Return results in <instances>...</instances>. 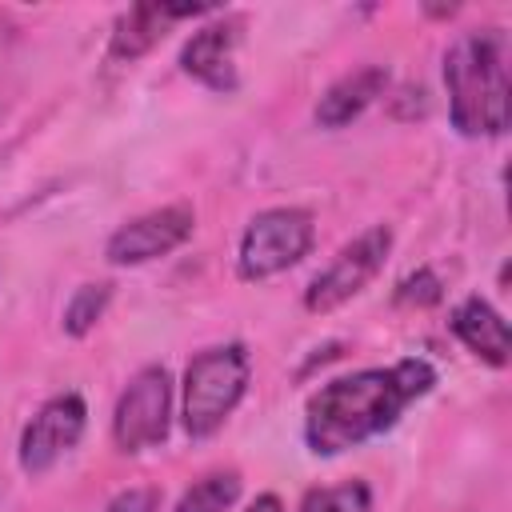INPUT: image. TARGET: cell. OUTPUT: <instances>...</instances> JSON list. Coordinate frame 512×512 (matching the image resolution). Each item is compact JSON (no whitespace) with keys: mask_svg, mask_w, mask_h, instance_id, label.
<instances>
[{"mask_svg":"<svg viewBox=\"0 0 512 512\" xmlns=\"http://www.w3.org/2000/svg\"><path fill=\"white\" fill-rule=\"evenodd\" d=\"M436 384V368L420 356L396 360L388 368H360L328 380L312 392L304 408V440L316 456H340L360 448L364 440L388 432L404 408L428 396Z\"/></svg>","mask_w":512,"mask_h":512,"instance_id":"6da1fadb","label":"cell"},{"mask_svg":"<svg viewBox=\"0 0 512 512\" xmlns=\"http://www.w3.org/2000/svg\"><path fill=\"white\" fill-rule=\"evenodd\" d=\"M448 116L460 136H500L508 128V36L472 28L444 52Z\"/></svg>","mask_w":512,"mask_h":512,"instance_id":"7a4b0ae2","label":"cell"},{"mask_svg":"<svg viewBox=\"0 0 512 512\" xmlns=\"http://www.w3.org/2000/svg\"><path fill=\"white\" fill-rule=\"evenodd\" d=\"M248 372H252V364H248L244 344H216L188 360L180 416H184V432L192 440L212 436L232 416V408L244 400Z\"/></svg>","mask_w":512,"mask_h":512,"instance_id":"3957f363","label":"cell"},{"mask_svg":"<svg viewBox=\"0 0 512 512\" xmlns=\"http://www.w3.org/2000/svg\"><path fill=\"white\" fill-rule=\"evenodd\" d=\"M316 240L312 212L304 208H264L248 220L236 252V272L244 280H268L308 256Z\"/></svg>","mask_w":512,"mask_h":512,"instance_id":"277c9868","label":"cell"},{"mask_svg":"<svg viewBox=\"0 0 512 512\" xmlns=\"http://www.w3.org/2000/svg\"><path fill=\"white\" fill-rule=\"evenodd\" d=\"M388 252H392V228L388 224H376V228L360 232L356 240H348L328 260V268H320L312 276V284L304 288V308L308 312H332V308L348 304L384 268Z\"/></svg>","mask_w":512,"mask_h":512,"instance_id":"5b68a950","label":"cell"},{"mask_svg":"<svg viewBox=\"0 0 512 512\" xmlns=\"http://www.w3.org/2000/svg\"><path fill=\"white\" fill-rule=\"evenodd\" d=\"M168 416H172V376L164 364H148L128 380V388L116 400L112 440L124 452H144L168 436Z\"/></svg>","mask_w":512,"mask_h":512,"instance_id":"8992f818","label":"cell"},{"mask_svg":"<svg viewBox=\"0 0 512 512\" xmlns=\"http://www.w3.org/2000/svg\"><path fill=\"white\" fill-rule=\"evenodd\" d=\"M88 408L76 392H60L40 404V412L20 432V468L28 476H44L64 452H72L84 436Z\"/></svg>","mask_w":512,"mask_h":512,"instance_id":"52a82bcc","label":"cell"},{"mask_svg":"<svg viewBox=\"0 0 512 512\" xmlns=\"http://www.w3.org/2000/svg\"><path fill=\"white\" fill-rule=\"evenodd\" d=\"M196 228V212L188 204H164V208H152L128 224H120L108 244H104V256L108 264H148L156 256H168L172 248H180Z\"/></svg>","mask_w":512,"mask_h":512,"instance_id":"ba28073f","label":"cell"},{"mask_svg":"<svg viewBox=\"0 0 512 512\" xmlns=\"http://www.w3.org/2000/svg\"><path fill=\"white\" fill-rule=\"evenodd\" d=\"M240 28H244L240 16H220L204 28H196L180 48V68L212 92H232L236 88L232 52L240 44Z\"/></svg>","mask_w":512,"mask_h":512,"instance_id":"9c48e42d","label":"cell"},{"mask_svg":"<svg viewBox=\"0 0 512 512\" xmlns=\"http://www.w3.org/2000/svg\"><path fill=\"white\" fill-rule=\"evenodd\" d=\"M384 88H388V68L384 64H364V68L344 72L316 100V124L320 128H344V124H352L368 104H376L384 96Z\"/></svg>","mask_w":512,"mask_h":512,"instance_id":"30bf717a","label":"cell"},{"mask_svg":"<svg viewBox=\"0 0 512 512\" xmlns=\"http://www.w3.org/2000/svg\"><path fill=\"white\" fill-rule=\"evenodd\" d=\"M448 328L456 332V340L468 352H476L492 368H504L508 364V324H504V316L488 300H480V296L460 300L452 308V316H448Z\"/></svg>","mask_w":512,"mask_h":512,"instance_id":"8fae6325","label":"cell"},{"mask_svg":"<svg viewBox=\"0 0 512 512\" xmlns=\"http://www.w3.org/2000/svg\"><path fill=\"white\" fill-rule=\"evenodd\" d=\"M172 20V8L168 4H136L128 8L120 20H116V32H112V60H136L144 56L152 44L164 40V24Z\"/></svg>","mask_w":512,"mask_h":512,"instance_id":"7c38bea8","label":"cell"},{"mask_svg":"<svg viewBox=\"0 0 512 512\" xmlns=\"http://www.w3.org/2000/svg\"><path fill=\"white\" fill-rule=\"evenodd\" d=\"M240 500V476L236 472H208L184 496L176 500L172 512H228Z\"/></svg>","mask_w":512,"mask_h":512,"instance_id":"4fadbf2b","label":"cell"},{"mask_svg":"<svg viewBox=\"0 0 512 512\" xmlns=\"http://www.w3.org/2000/svg\"><path fill=\"white\" fill-rule=\"evenodd\" d=\"M108 300H112V284H104V280L80 284V288L72 292V300L64 304V332H68V336H88V332L96 328V320L104 316Z\"/></svg>","mask_w":512,"mask_h":512,"instance_id":"5bb4252c","label":"cell"},{"mask_svg":"<svg viewBox=\"0 0 512 512\" xmlns=\"http://www.w3.org/2000/svg\"><path fill=\"white\" fill-rule=\"evenodd\" d=\"M300 512H372V488L364 480H344L332 488H312Z\"/></svg>","mask_w":512,"mask_h":512,"instance_id":"9a60e30c","label":"cell"},{"mask_svg":"<svg viewBox=\"0 0 512 512\" xmlns=\"http://www.w3.org/2000/svg\"><path fill=\"white\" fill-rule=\"evenodd\" d=\"M440 296H444V284L432 268H416L396 284V304H408V308H428Z\"/></svg>","mask_w":512,"mask_h":512,"instance_id":"2e32d148","label":"cell"},{"mask_svg":"<svg viewBox=\"0 0 512 512\" xmlns=\"http://www.w3.org/2000/svg\"><path fill=\"white\" fill-rule=\"evenodd\" d=\"M160 488H152V484H136V488H124V492H116L112 500H108V508L104 512H160Z\"/></svg>","mask_w":512,"mask_h":512,"instance_id":"e0dca14e","label":"cell"},{"mask_svg":"<svg viewBox=\"0 0 512 512\" xmlns=\"http://www.w3.org/2000/svg\"><path fill=\"white\" fill-rule=\"evenodd\" d=\"M244 512H284V504H280V496H272V492H260Z\"/></svg>","mask_w":512,"mask_h":512,"instance_id":"ac0fdd59","label":"cell"}]
</instances>
